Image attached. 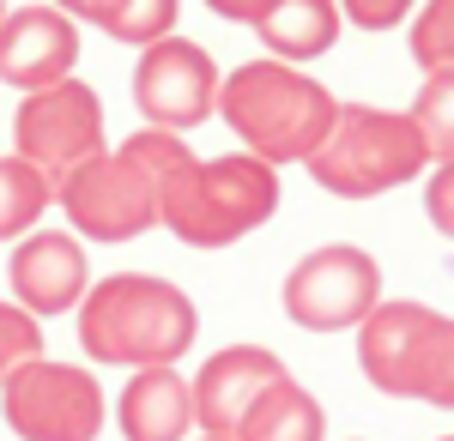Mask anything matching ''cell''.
<instances>
[{
    "mask_svg": "<svg viewBox=\"0 0 454 441\" xmlns=\"http://www.w3.org/2000/svg\"><path fill=\"white\" fill-rule=\"evenodd\" d=\"M55 6L67 12L73 25H98V19H104V6H109V0H55Z\"/></svg>",
    "mask_w": 454,
    "mask_h": 441,
    "instance_id": "d4e9b609",
    "label": "cell"
},
{
    "mask_svg": "<svg viewBox=\"0 0 454 441\" xmlns=\"http://www.w3.org/2000/svg\"><path fill=\"white\" fill-rule=\"evenodd\" d=\"M333 109L340 97L321 79H309L291 61H273V55L243 61L237 73L218 79V121L243 139V151H254L273 170L309 164V151L333 128Z\"/></svg>",
    "mask_w": 454,
    "mask_h": 441,
    "instance_id": "3957f363",
    "label": "cell"
},
{
    "mask_svg": "<svg viewBox=\"0 0 454 441\" xmlns=\"http://www.w3.org/2000/svg\"><path fill=\"white\" fill-rule=\"evenodd\" d=\"M176 12H182V0H109L104 19H98V31H109L115 43H158V36L176 31Z\"/></svg>",
    "mask_w": 454,
    "mask_h": 441,
    "instance_id": "d6986e66",
    "label": "cell"
},
{
    "mask_svg": "<svg viewBox=\"0 0 454 441\" xmlns=\"http://www.w3.org/2000/svg\"><path fill=\"white\" fill-rule=\"evenodd\" d=\"M12 303L49 321V314H73L79 297L91 290V260H85V242L73 230H31V236L12 242Z\"/></svg>",
    "mask_w": 454,
    "mask_h": 441,
    "instance_id": "7c38bea8",
    "label": "cell"
},
{
    "mask_svg": "<svg viewBox=\"0 0 454 441\" xmlns=\"http://www.w3.org/2000/svg\"><path fill=\"white\" fill-rule=\"evenodd\" d=\"M412 128H419L424 151H430V164H449L454 158V67H430L419 85V97H412Z\"/></svg>",
    "mask_w": 454,
    "mask_h": 441,
    "instance_id": "ac0fdd59",
    "label": "cell"
},
{
    "mask_svg": "<svg viewBox=\"0 0 454 441\" xmlns=\"http://www.w3.org/2000/svg\"><path fill=\"white\" fill-rule=\"evenodd\" d=\"M419 12V0H340V19L351 31H394Z\"/></svg>",
    "mask_w": 454,
    "mask_h": 441,
    "instance_id": "7402d4cb",
    "label": "cell"
},
{
    "mask_svg": "<svg viewBox=\"0 0 454 441\" xmlns=\"http://www.w3.org/2000/svg\"><path fill=\"white\" fill-rule=\"evenodd\" d=\"M12 151H19L25 164H36L49 182H61V175L79 170L85 158L109 151L104 97H98L85 79H61V85L25 91L19 115H12Z\"/></svg>",
    "mask_w": 454,
    "mask_h": 441,
    "instance_id": "9c48e42d",
    "label": "cell"
},
{
    "mask_svg": "<svg viewBox=\"0 0 454 441\" xmlns=\"http://www.w3.org/2000/svg\"><path fill=\"white\" fill-rule=\"evenodd\" d=\"M273 212H279V170L261 164L254 151L188 158L182 170L164 175L158 194V224L188 248H231L254 236Z\"/></svg>",
    "mask_w": 454,
    "mask_h": 441,
    "instance_id": "277c9868",
    "label": "cell"
},
{
    "mask_svg": "<svg viewBox=\"0 0 454 441\" xmlns=\"http://www.w3.org/2000/svg\"><path fill=\"white\" fill-rule=\"evenodd\" d=\"M31 357H43V321L0 297V381L19 369V363H31Z\"/></svg>",
    "mask_w": 454,
    "mask_h": 441,
    "instance_id": "44dd1931",
    "label": "cell"
},
{
    "mask_svg": "<svg viewBox=\"0 0 454 441\" xmlns=\"http://www.w3.org/2000/svg\"><path fill=\"white\" fill-rule=\"evenodd\" d=\"M340 0H273L248 31L267 43V55L273 61H291V67H303L315 55H327L333 43H340Z\"/></svg>",
    "mask_w": 454,
    "mask_h": 441,
    "instance_id": "9a60e30c",
    "label": "cell"
},
{
    "mask_svg": "<svg viewBox=\"0 0 454 441\" xmlns=\"http://www.w3.org/2000/svg\"><path fill=\"white\" fill-rule=\"evenodd\" d=\"M73 314L85 357L104 369H176L200 333L194 297L158 272H109L79 297Z\"/></svg>",
    "mask_w": 454,
    "mask_h": 441,
    "instance_id": "6da1fadb",
    "label": "cell"
},
{
    "mask_svg": "<svg viewBox=\"0 0 454 441\" xmlns=\"http://www.w3.org/2000/svg\"><path fill=\"white\" fill-rule=\"evenodd\" d=\"M237 441H327V411L303 381L279 375L237 423Z\"/></svg>",
    "mask_w": 454,
    "mask_h": 441,
    "instance_id": "2e32d148",
    "label": "cell"
},
{
    "mask_svg": "<svg viewBox=\"0 0 454 441\" xmlns=\"http://www.w3.org/2000/svg\"><path fill=\"white\" fill-rule=\"evenodd\" d=\"M218 79L212 55L194 36H158L145 43L140 61H134V109L145 115V128H164V134H188L200 128L207 115H218Z\"/></svg>",
    "mask_w": 454,
    "mask_h": 441,
    "instance_id": "30bf717a",
    "label": "cell"
},
{
    "mask_svg": "<svg viewBox=\"0 0 454 441\" xmlns=\"http://www.w3.org/2000/svg\"><path fill=\"white\" fill-rule=\"evenodd\" d=\"M207 6L218 12V19H231V25H254V19H261L273 0H207Z\"/></svg>",
    "mask_w": 454,
    "mask_h": 441,
    "instance_id": "cb8c5ba5",
    "label": "cell"
},
{
    "mask_svg": "<svg viewBox=\"0 0 454 441\" xmlns=\"http://www.w3.org/2000/svg\"><path fill=\"white\" fill-rule=\"evenodd\" d=\"M200 441H237V436H200Z\"/></svg>",
    "mask_w": 454,
    "mask_h": 441,
    "instance_id": "484cf974",
    "label": "cell"
},
{
    "mask_svg": "<svg viewBox=\"0 0 454 441\" xmlns=\"http://www.w3.org/2000/svg\"><path fill=\"white\" fill-rule=\"evenodd\" d=\"M357 369L387 399L454 411V314L412 297L376 303L357 321Z\"/></svg>",
    "mask_w": 454,
    "mask_h": 441,
    "instance_id": "8992f818",
    "label": "cell"
},
{
    "mask_svg": "<svg viewBox=\"0 0 454 441\" xmlns=\"http://www.w3.org/2000/svg\"><path fill=\"white\" fill-rule=\"evenodd\" d=\"M0 19H6V0H0Z\"/></svg>",
    "mask_w": 454,
    "mask_h": 441,
    "instance_id": "4316f807",
    "label": "cell"
},
{
    "mask_svg": "<svg viewBox=\"0 0 454 441\" xmlns=\"http://www.w3.org/2000/svg\"><path fill=\"white\" fill-rule=\"evenodd\" d=\"M194 158V145L164 128H140L121 145H109L98 158H85L79 170L55 182V205L67 212L79 242H134L158 224V194L164 175L182 170Z\"/></svg>",
    "mask_w": 454,
    "mask_h": 441,
    "instance_id": "7a4b0ae2",
    "label": "cell"
},
{
    "mask_svg": "<svg viewBox=\"0 0 454 441\" xmlns=\"http://www.w3.org/2000/svg\"><path fill=\"white\" fill-rule=\"evenodd\" d=\"M115 423L128 441H188L194 429V387L182 369H134L115 399Z\"/></svg>",
    "mask_w": 454,
    "mask_h": 441,
    "instance_id": "5bb4252c",
    "label": "cell"
},
{
    "mask_svg": "<svg viewBox=\"0 0 454 441\" xmlns=\"http://www.w3.org/2000/svg\"><path fill=\"white\" fill-rule=\"evenodd\" d=\"M55 205V182L25 164L19 151H6L0 158V242H19L36 230V218Z\"/></svg>",
    "mask_w": 454,
    "mask_h": 441,
    "instance_id": "e0dca14e",
    "label": "cell"
},
{
    "mask_svg": "<svg viewBox=\"0 0 454 441\" xmlns=\"http://www.w3.org/2000/svg\"><path fill=\"white\" fill-rule=\"evenodd\" d=\"M412 61L424 73L430 67H454V0H424L412 12Z\"/></svg>",
    "mask_w": 454,
    "mask_h": 441,
    "instance_id": "ffe728a7",
    "label": "cell"
},
{
    "mask_svg": "<svg viewBox=\"0 0 454 441\" xmlns=\"http://www.w3.org/2000/svg\"><path fill=\"white\" fill-rule=\"evenodd\" d=\"M0 411L19 441H98L104 436V387L79 363L31 357L0 381Z\"/></svg>",
    "mask_w": 454,
    "mask_h": 441,
    "instance_id": "52a82bcc",
    "label": "cell"
},
{
    "mask_svg": "<svg viewBox=\"0 0 454 441\" xmlns=\"http://www.w3.org/2000/svg\"><path fill=\"white\" fill-rule=\"evenodd\" d=\"M279 375H285V363H279V351H267V344H224V351H212L200 363V375L188 381L194 387V429L200 436H237L243 411Z\"/></svg>",
    "mask_w": 454,
    "mask_h": 441,
    "instance_id": "4fadbf2b",
    "label": "cell"
},
{
    "mask_svg": "<svg viewBox=\"0 0 454 441\" xmlns=\"http://www.w3.org/2000/svg\"><path fill=\"white\" fill-rule=\"evenodd\" d=\"M73 67H79V25L55 0L12 6L0 19V85L43 91V85L73 79Z\"/></svg>",
    "mask_w": 454,
    "mask_h": 441,
    "instance_id": "8fae6325",
    "label": "cell"
},
{
    "mask_svg": "<svg viewBox=\"0 0 454 441\" xmlns=\"http://www.w3.org/2000/svg\"><path fill=\"white\" fill-rule=\"evenodd\" d=\"M424 218L436 224V236L454 242V158L424 170Z\"/></svg>",
    "mask_w": 454,
    "mask_h": 441,
    "instance_id": "603a6c76",
    "label": "cell"
},
{
    "mask_svg": "<svg viewBox=\"0 0 454 441\" xmlns=\"http://www.w3.org/2000/svg\"><path fill=\"white\" fill-rule=\"evenodd\" d=\"M309 182L333 200H376L430 170L419 128L406 109H382V103H340L327 139L309 151Z\"/></svg>",
    "mask_w": 454,
    "mask_h": 441,
    "instance_id": "5b68a950",
    "label": "cell"
},
{
    "mask_svg": "<svg viewBox=\"0 0 454 441\" xmlns=\"http://www.w3.org/2000/svg\"><path fill=\"white\" fill-rule=\"evenodd\" d=\"M442 441H454V436H442Z\"/></svg>",
    "mask_w": 454,
    "mask_h": 441,
    "instance_id": "83f0119b",
    "label": "cell"
},
{
    "mask_svg": "<svg viewBox=\"0 0 454 441\" xmlns=\"http://www.w3.org/2000/svg\"><path fill=\"white\" fill-rule=\"evenodd\" d=\"M279 303L303 333H346L382 303V267L357 242H321L285 272Z\"/></svg>",
    "mask_w": 454,
    "mask_h": 441,
    "instance_id": "ba28073f",
    "label": "cell"
}]
</instances>
